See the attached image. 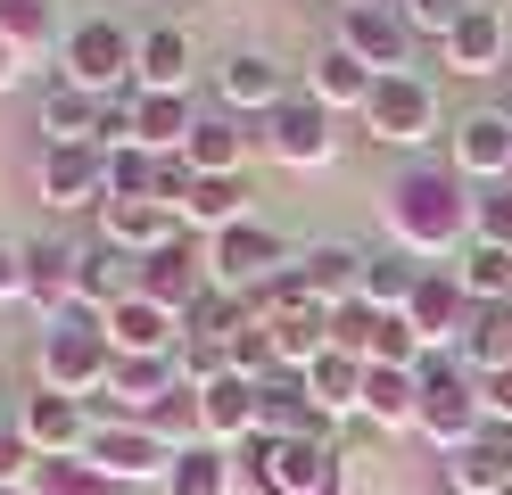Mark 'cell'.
I'll return each mask as SVG.
<instances>
[{"label":"cell","mask_w":512,"mask_h":495,"mask_svg":"<svg viewBox=\"0 0 512 495\" xmlns=\"http://www.w3.org/2000/svg\"><path fill=\"white\" fill-rule=\"evenodd\" d=\"M389 231L405 256H455L471 248V190L463 174H438V165H413L389 182Z\"/></svg>","instance_id":"cell-1"},{"label":"cell","mask_w":512,"mask_h":495,"mask_svg":"<svg viewBox=\"0 0 512 495\" xmlns=\"http://www.w3.org/2000/svg\"><path fill=\"white\" fill-rule=\"evenodd\" d=\"M116 372V347H108V330L100 314H50L42 322V347H34V388H58V396H100Z\"/></svg>","instance_id":"cell-2"},{"label":"cell","mask_w":512,"mask_h":495,"mask_svg":"<svg viewBox=\"0 0 512 495\" xmlns=\"http://www.w3.org/2000/svg\"><path fill=\"white\" fill-rule=\"evenodd\" d=\"M141 33L133 25H116V17H83L67 25V42H58V83H75L91 99H124V91H141Z\"/></svg>","instance_id":"cell-3"},{"label":"cell","mask_w":512,"mask_h":495,"mask_svg":"<svg viewBox=\"0 0 512 495\" xmlns=\"http://www.w3.org/2000/svg\"><path fill=\"white\" fill-rule=\"evenodd\" d=\"M422 438L438 446V454H455V446H471L479 429H488V405H479V372L471 363H455V355H422Z\"/></svg>","instance_id":"cell-4"},{"label":"cell","mask_w":512,"mask_h":495,"mask_svg":"<svg viewBox=\"0 0 512 495\" xmlns=\"http://www.w3.org/2000/svg\"><path fill=\"white\" fill-rule=\"evenodd\" d=\"M240 471L265 495H339V446H290V438H240Z\"/></svg>","instance_id":"cell-5"},{"label":"cell","mask_w":512,"mask_h":495,"mask_svg":"<svg viewBox=\"0 0 512 495\" xmlns=\"http://www.w3.org/2000/svg\"><path fill=\"white\" fill-rule=\"evenodd\" d=\"M290 264H298V256H290V240H281L273 223H256V215L207 240V281H215V289H232V297H256L265 281L290 273Z\"/></svg>","instance_id":"cell-6"},{"label":"cell","mask_w":512,"mask_h":495,"mask_svg":"<svg viewBox=\"0 0 512 495\" xmlns=\"http://www.w3.org/2000/svg\"><path fill=\"white\" fill-rule=\"evenodd\" d=\"M256 141H265V157H273V165H290V174H306V165H331V157H339L331 108H323L314 91H290V99H281V108L265 116V132H256Z\"/></svg>","instance_id":"cell-7"},{"label":"cell","mask_w":512,"mask_h":495,"mask_svg":"<svg viewBox=\"0 0 512 495\" xmlns=\"http://www.w3.org/2000/svg\"><path fill=\"white\" fill-rule=\"evenodd\" d=\"M364 132H372V141H389V149L438 141V91L422 75H380L372 99H364Z\"/></svg>","instance_id":"cell-8"},{"label":"cell","mask_w":512,"mask_h":495,"mask_svg":"<svg viewBox=\"0 0 512 495\" xmlns=\"http://www.w3.org/2000/svg\"><path fill=\"white\" fill-rule=\"evenodd\" d=\"M339 50L364 58L372 75H413V25L397 0H356V9H339Z\"/></svg>","instance_id":"cell-9"},{"label":"cell","mask_w":512,"mask_h":495,"mask_svg":"<svg viewBox=\"0 0 512 495\" xmlns=\"http://www.w3.org/2000/svg\"><path fill=\"white\" fill-rule=\"evenodd\" d=\"M83 454L124 487H166V471H174V446L157 438V429H141V421H100Z\"/></svg>","instance_id":"cell-10"},{"label":"cell","mask_w":512,"mask_h":495,"mask_svg":"<svg viewBox=\"0 0 512 495\" xmlns=\"http://www.w3.org/2000/svg\"><path fill=\"white\" fill-rule=\"evenodd\" d=\"M471 297H463V273L455 264H422V281H413V306H405V322L422 330V347H438V355H455L463 347V330H471Z\"/></svg>","instance_id":"cell-11"},{"label":"cell","mask_w":512,"mask_h":495,"mask_svg":"<svg viewBox=\"0 0 512 495\" xmlns=\"http://www.w3.org/2000/svg\"><path fill=\"white\" fill-rule=\"evenodd\" d=\"M207 289H215L207 281V248H190V240H174V248H157V256L133 264V297H149V306H166V314H190Z\"/></svg>","instance_id":"cell-12"},{"label":"cell","mask_w":512,"mask_h":495,"mask_svg":"<svg viewBox=\"0 0 512 495\" xmlns=\"http://www.w3.org/2000/svg\"><path fill=\"white\" fill-rule=\"evenodd\" d=\"M215 99H223V116H240V124L256 116V124H265L281 99H290V75H281L265 50H232L215 66Z\"/></svg>","instance_id":"cell-13"},{"label":"cell","mask_w":512,"mask_h":495,"mask_svg":"<svg viewBox=\"0 0 512 495\" xmlns=\"http://www.w3.org/2000/svg\"><path fill=\"white\" fill-rule=\"evenodd\" d=\"M34 182H42L50 207H100V190H108V157L91 149V141H42Z\"/></svg>","instance_id":"cell-14"},{"label":"cell","mask_w":512,"mask_h":495,"mask_svg":"<svg viewBox=\"0 0 512 495\" xmlns=\"http://www.w3.org/2000/svg\"><path fill=\"white\" fill-rule=\"evenodd\" d=\"M100 240L141 264V256H157V248L182 240V215L166 207V198H108V207H100Z\"/></svg>","instance_id":"cell-15"},{"label":"cell","mask_w":512,"mask_h":495,"mask_svg":"<svg viewBox=\"0 0 512 495\" xmlns=\"http://www.w3.org/2000/svg\"><path fill=\"white\" fill-rule=\"evenodd\" d=\"M17 429H25V446H34V454H83L100 421H91V405H83V396L34 388V396L17 405Z\"/></svg>","instance_id":"cell-16"},{"label":"cell","mask_w":512,"mask_h":495,"mask_svg":"<svg viewBox=\"0 0 512 495\" xmlns=\"http://www.w3.org/2000/svg\"><path fill=\"white\" fill-rule=\"evenodd\" d=\"M455 174L463 182H512V108H471L455 124Z\"/></svg>","instance_id":"cell-17"},{"label":"cell","mask_w":512,"mask_h":495,"mask_svg":"<svg viewBox=\"0 0 512 495\" xmlns=\"http://www.w3.org/2000/svg\"><path fill=\"white\" fill-rule=\"evenodd\" d=\"M174 388H182V355H116L108 405H116V421H149V405H166Z\"/></svg>","instance_id":"cell-18"},{"label":"cell","mask_w":512,"mask_h":495,"mask_svg":"<svg viewBox=\"0 0 512 495\" xmlns=\"http://www.w3.org/2000/svg\"><path fill=\"white\" fill-rule=\"evenodd\" d=\"M100 330H108L116 355H182V314L149 306V297H116L100 314Z\"/></svg>","instance_id":"cell-19"},{"label":"cell","mask_w":512,"mask_h":495,"mask_svg":"<svg viewBox=\"0 0 512 495\" xmlns=\"http://www.w3.org/2000/svg\"><path fill=\"white\" fill-rule=\"evenodd\" d=\"M446 487H455V495H504L512 487V429L488 421L471 446H455V454H446Z\"/></svg>","instance_id":"cell-20"},{"label":"cell","mask_w":512,"mask_h":495,"mask_svg":"<svg viewBox=\"0 0 512 495\" xmlns=\"http://www.w3.org/2000/svg\"><path fill=\"white\" fill-rule=\"evenodd\" d=\"M290 273L306 281L314 306H347V297H364V248H347V240H314Z\"/></svg>","instance_id":"cell-21"},{"label":"cell","mask_w":512,"mask_h":495,"mask_svg":"<svg viewBox=\"0 0 512 495\" xmlns=\"http://www.w3.org/2000/svg\"><path fill=\"white\" fill-rule=\"evenodd\" d=\"M438 58H446V75H471V83H479V75H496V66H504V17L479 0V9L438 42Z\"/></svg>","instance_id":"cell-22"},{"label":"cell","mask_w":512,"mask_h":495,"mask_svg":"<svg viewBox=\"0 0 512 495\" xmlns=\"http://www.w3.org/2000/svg\"><path fill=\"white\" fill-rule=\"evenodd\" d=\"M265 438H290V446H331V413L306 396V380H265Z\"/></svg>","instance_id":"cell-23"},{"label":"cell","mask_w":512,"mask_h":495,"mask_svg":"<svg viewBox=\"0 0 512 495\" xmlns=\"http://www.w3.org/2000/svg\"><path fill=\"white\" fill-rule=\"evenodd\" d=\"M199 132V108H190L182 91H141L133 99V141L149 157H182V141Z\"/></svg>","instance_id":"cell-24"},{"label":"cell","mask_w":512,"mask_h":495,"mask_svg":"<svg viewBox=\"0 0 512 495\" xmlns=\"http://www.w3.org/2000/svg\"><path fill=\"white\" fill-rule=\"evenodd\" d=\"M182 231H232V223H248V174H199L190 182V198H182Z\"/></svg>","instance_id":"cell-25"},{"label":"cell","mask_w":512,"mask_h":495,"mask_svg":"<svg viewBox=\"0 0 512 495\" xmlns=\"http://www.w3.org/2000/svg\"><path fill=\"white\" fill-rule=\"evenodd\" d=\"M372 83H380V75H372L364 58H347L339 42H331L323 58H314V66H306V91L323 99L331 116H364V99H372Z\"/></svg>","instance_id":"cell-26"},{"label":"cell","mask_w":512,"mask_h":495,"mask_svg":"<svg viewBox=\"0 0 512 495\" xmlns=\"http://www.w3.org/2000/svg\"><path fill=\"white\" fill-rule=\"evenodd\" d=\"M75 256L83 248H67V240H25V297L50 314H75Z\"/></svg>","instance_id":"cell-27"},{"label":"cell","mask_w":512,"mask_h":495,"mask_svg":"<svg viewBox=\"0 0 512 495\" xmlns=\"http://www.w3.org/2000/svg\"><path fill=\"white\" fill-rule=\"evenodd\" d=\"M372 429H413L422 421V372H380L364 363V405H356Z\"/></svg>","instance_id":"cell-28"},{"label":"cell","mask_w":512,"mask_h":495,"mask_svg":"<svg viewBox=\"0 0 512 495\" xmlns=\"http://www.w3.org/2000/svg\"><path fill=\"white\" fill-rule=\"evenodd\" d=\"M124 264H133V256H116L108 240H91V248L75 256V314H108L116 297H133V281H124Z\"/></svg>","instance_id":"cell-29"},{"label":"cell","mask_w":512,"mask_h":495,"mask_svg":"<svg viewBox=\"0 0 512 495\" xmlns=\"http://www.w3.org/2000/svg\"><path fill=\"white\" fill-rule=\"evenodd\" d=\"M190 66H199V50H190V33L182 25H149L141 33V91H182L190 83Z\"/></svg>","instance_id":"cell-30"},{"label":"cell","mask_w":512,"mask_h":495,"mask_svg":"<svg viewBox=\"0 0 512 495\" xmlns=\"http://www.w3.org/2000/svg\"><path fill=\"white\" fill-rule=\"evenodd\" d=\"M34 495H141V487H124V479H108L91 454H42L34 462V479H25Z\"/></svg>","instance_id":"cell-31"},{"label":"cell","mask_w":512,"mask_h":495,"mask_svg":"<svg viewBox=\"0 0 512 495\" xmlns=\"http://www.w3.org/2000/svg\"><path fill=\"white\" fill-rule=\"evenodd\" d=\"M182 157H190V174H240V157H248V132H240V116H199V132L182 141Z\"/></svg>","instance_id":"cell-32"},{"label":"cell","mask_w":512,"mask_h":495,"mask_svg":"<svg viewBox=\"0 0 512 495\" xmlns=\"http://www.w3.org/2000/svg\"><path fill=\"white\" fill-rule=\"evenodd\" d=\"M455 273H463V297H471V306H512V248L471 240V248L455 256Z\"/></svg>","instance_id":"cell-33"},{"label":"cell","mask_w":512,"mask_h":495,"mask_svg":"<svg viewBox=\"0 0 512 495\" xmlns=\"http://www.w3.org/2000/svg\"><path fill=\"white\" fill-rule=\"evenodd\" d=\"M0 42H9L17 58H42V50L67 42V33H58V9H50V0H0Z\"/></svg>","instance_id":"cell-34"},{"label":"cell","mask_w":512,"mask_h":495,"mask_svg":"<svg viewBox=\"0 0 512 495\" xmlns=\"http://www.w3.org/2000/svg\"><path fill=\"white\" fill-rule=\"evenodd\" d=\"M413 281H422V264H413L405 248H380V256H364V306H380V314H405V306H413Z\"/></svg>","instance_id":"cell-35"},{"label":"cell","mask_w":512,"mask_h":495,"mask_svg":"<svg viewBox=\"0 0 512 495\" xmlns=\"http://www.w3.org/2000/svg\"><path fill=\"white\" fill-rule=\"evenodd\" d=\"M306 396H314V405H323L331 421H339V413H356V405H364V363L331 347V355H323V363L306 372Z\"/></svg>","instance_id":"cell-36"},{"label":"cell","mask_w":512,"mask_h":495,"mask_svg":"<svg viewBox=\"0 0 512 495\" xmlns=\"http://www.w3.org/2000/svg\"><path fill=\"white\" fill-rule=\"evenodd\" d=\"M463 363H471V372H512V306H479L471 314Z\"/></svg>","instance_id":"cell-37"},{"label":"cell","mask_w":512,"mask_h":495,"mask_svg":"<svg viewBox=\"0 0 512 495\" xmlns=\"http://www.w3.org/2000/svg\"><path fill=\"white\" fill-rule=\"evenodd\" d=\"M100 108H108V99L58 83V91L42 99V132H50V141H100Z\"/></svg>","instance_id":"cell-38"},{"label":"cell","mask_w":512,"mask_h":495,"mask_svg":"<svg viewBox=\"0 0 512 495\" xmlns=\"http://www.w3.org/2000/svg\"><path fill=\"white\" fill-rule=\"evenodd\" d=\"M166 495H232V454L223 446H182L174 471H166Z\"/></svg>","instance_id":"cell-39"},{"label":"cell","mask_w":512,"mask_h":495,"mask_svg":"<svg viewBox=\"0 0 512 495\" xmlns=\"http://www.w3.org/2000/svg\"><path fill=\"white\" fill-rule=\"evenodd\" d=\"M100 157H108V190H100V207H108V198H149V190H157V157H149L141 141L100 149Z\"/></svg>","instance_id":"cell-40"},{"label":"cell","mask_w":512,"mask_h":495,"mask_svg":"<svg viewBox=\"0 0 512 495\" xmlns=\"http://www.w3.org/2000/svg\"><path fill=\"white\" fill-rule=\"evenodd\" d=\"M372 330H380V306H364V297H347V306H331V347L339 355H372Z\"/></svg>","instance_id":"cell-41"},{"label":"cell","mask_w":512,"mask_h":495,"mask_svg":"<svg viewBox=\"0 0 512 495\" xmlns=\"http://www.w3.org/2000/svg\"><path fill=\"white\" fill-rule=\"evenodd\" d=\"M471 240H488V248H512V182H496L488 198H471Z\"/></svg>","instance_id":"cell-42"},{"label":"cell","mask_w":512,"mask_h":495,"mask_svg":"<svg viewBox=\"0 0 512 495\" xmlns=\"http://www.w3.org/2000/svg\"><path fill=\"white\" fill-rule=\"evenodd\" d=\"M397 9H405V25L413 33H430V42H446V33H455L471 9H479V0H397Z\"/></svg>","instance_id":"cell-43"},{"label":"cell","mask_w":512,"mask_h":495,"mask_svg":"<svg viewBox=\"0 0 512 495\" xmlns=\"http://www.w3.org/2000/svg\"><path fill=\"white\" fill-rule=\"evenodd\" d=\"M34 446H25V429L17 421H0V487H25V479H34Z\"/></svg>","instance_id":"cell-44"},{"label":"cell","mask_w":512,"mask_h":495,"mask_svg":"<svg viewBox=\"0 0 512 495\" xmlns=\"http://www.w3.org/2000/svg\"><path fill=\"white\" fill-rule=\"evenodd\" d=\"M190 182H199V174H190V157H157V190H149V198L182 207V198H190Z\"/></svg>","instance_id":"cell-45"},{"label":"cell","mask_w":512,"mask_h":495,"mask_svg":"<svg viewBox=\"0 0 512 495\" xmlns=\"http://www.w3.org/2000/svg\"><path fill=\"white\" fill-rule=\"evenodd\" d=\"M479 405H488V421L512 429V372H479Z\"/></svg>","instance_id":"cell-46"},{"label":"cell","mask_w":512,"mask_h":495,"mask_svg":"<svg viewBox=\"0 0 512 495\" xmlns=\"http://www.w3.org/2000/svg\"><path fill=\"white\" fill-rule=\"evenodd\" d=\"M9 297H25V248L0 240V306H9Z\"/></svg>","instance_id":"cell-47"},{"label":"cell","mask_w":512,"mask_h":495,"mask_svg":"<svg viewBox=\"0 0 512 495\" xmlns=\"http://www.w3.org/2000/svg\"><path fill=\"white\" fill-rule=\"evenodd\" d=\"M17 75H25V58H17L9 42H0V91H17Z\"/></svg>","instance_id":"cell-48"},{"label":"cell","mask_w":512,"mask_h":495,"mask_svg":"<svg viewBox=\"0 0 512 495\" xmlns=\"http://www.w3.org/2000/svg\"><path fill=\"white\" fill-rule=\"evenodd\" d=\"M0 495H34V487H0Z\"/></svg>","instance_id":"cell-49"},{"label":"cell","mask_w":512,"mask_h":495,"mask_svg":"<svg viewBox=\"0 0 512 495\" xmlns=\"http://www.w3.org/2000/svg\"><path fill=\"white\" fill-rule=\"evenodd\" d=\"M339 9H356V0H339Z\"/></svg>","instance_id":"cell-50"},{"label":"cell","mask_w":512,"mask_h":495,"mask_svg":"<svg viewBox=\"0 0 512 495\" xmlns=\"http://www.w3.org/2000/svg\"><path fill=\"white\" fill-rule=\"evenodd\" d=\"M504 495H512V487H504Z\"/></svg>","instance_id":"cell-51"}]
</instances>
